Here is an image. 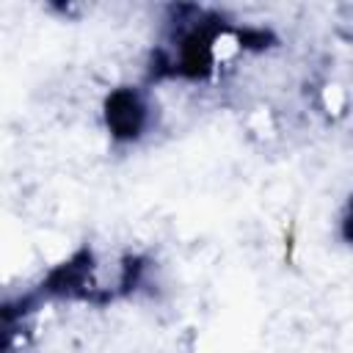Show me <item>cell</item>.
Instances as JSON below:
<instances>
[{
  "instance_id": "7a4b0ae2",
  "label": "cell",
  "mask_w": 353,
  "mask_h": 353,
  "mask_svg": "<svg viewBox=\"0 0 353 353\" xmlns=\"http://www.w3.org/2000/svg\"><path fill=\"white\" fill-rule=\"evenodd\" d=\"M339 234H342L345 243L353 245V193H350V199H347V204H345V212H342V218H339Z\"/></svg>"
},
{
  "instance_id": "6da1fadb",
  "label": "cell",
  "mask_w": 353,
  "mask_h": 353,
  "mask_svg": "<svg viewBox=\"0 0 353 353\" xmlns=\"http://www.w3.org/2000/svg\"><path fill=\"white\" fill-rule=\"evenodd\" d=\"M102 121L113 143H138L154 127V105L143 85H116L102 102Z\"/></svg>"
}]
</instances>
